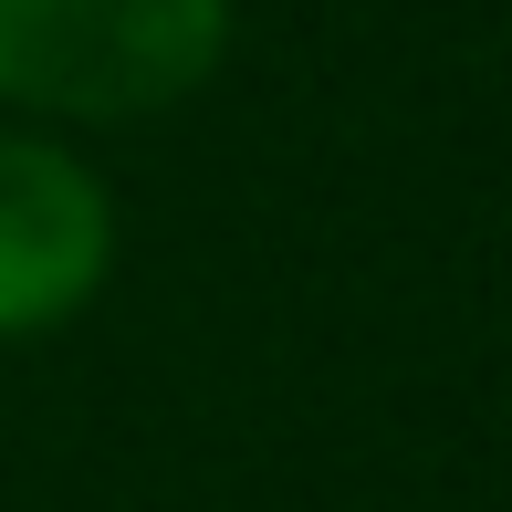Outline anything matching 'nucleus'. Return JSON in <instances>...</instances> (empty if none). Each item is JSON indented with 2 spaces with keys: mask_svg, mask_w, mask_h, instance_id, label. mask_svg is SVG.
Returning <instances> with one entry per match:
<instances>
[{
  "mask_svg": "<svg viewBox=\"0 0 512 512\" xmlns=\"http://www.w3.org/2000/svg\"><path fill=\"white\" fill-rule=\"evenodd\" d=\"M115 272V199L53 136H0V345L53 335Z\"/></svg>",
  "mask_w": 512,
  "mask_h": 512,
  "instance_id": "f03ea898",
  "label": "nucleus"
},
{
  "mask_svg": "<svg viewBox=\"0 0 512 512\" xmlns=\"http://www.w3.org/2000/svg\"><path fill=\"white\" fill-rule=\"evenodd\" d=\"M230 53V0H0V105L157 115Z\"/></svg>",
  "mask_w": 512,
  "mask_h": 512,
  "instance_id": "f257e3e1",
  "label": "nucleus"
}]
</instances>
